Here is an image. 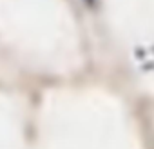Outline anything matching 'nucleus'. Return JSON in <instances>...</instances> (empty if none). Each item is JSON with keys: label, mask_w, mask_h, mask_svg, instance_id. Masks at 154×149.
<instances>
[{"label": "nucleus", "mask_w": 154, "mask_h": 149, "mask_svg": "<svg viewBox=\"0 0 154 149\" xmlns=\"http://www.w3.org/2000/svg\"><path fill=\"white\" fill-rule=\"evenodd\" d=\"M93 2H94V0H87V4H93Z\"/></svg>", "instance_id": "f257e3e1"}]
</instances>
